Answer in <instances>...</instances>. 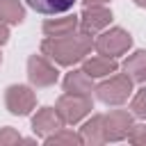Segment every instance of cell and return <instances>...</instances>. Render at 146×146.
<instances>
[{"mask_svg": "<svg viewBox=\"0 0 146 146\" xmlns=\"http://www.w3.org/2000/svg\"><path fill=\"white\" fill-rule=\"evenodd\" d=\"M25 2L39 14H64L75 5V0H25Z\"/></svg>", "mask_w": 146, "mask_h": 146, "instance_id": "1", "label": "cell"}]
</instances>
